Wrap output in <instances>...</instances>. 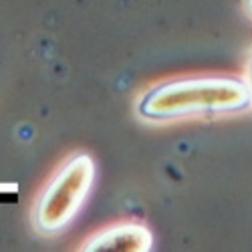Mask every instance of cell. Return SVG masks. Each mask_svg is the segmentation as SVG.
<instances>
[{
	"mask_svg": "<svg viewBox=\"0 0 252 252\" xmlns=\"http://www.w3.org/2000/svg\"><path fill=\"white\" fill-rule=\"evenodd\" d=\"M250 107L246 83L236 77H194L159 83L145 93L137 111L145 119L165 121L196 115H224Z\"/></svg>",
	"mask_w": 252,
	"mask_h": 252,
	"instance_id": "cell-1",
	"label": "cell"
},
{
	"mask_svg": "<svg viewBox=\"0 0 252 252\" xmlns=\"http://www.w3.org/2000/svg\"><path fill=\"white\" fill-rule=\"evenodd\" d=\"M95 182V161L89 154H75L45 186L34 206V226L45 234L65 230L85 204Z\"/></svg>",
	"mask_w": 252,
	"mask_h": 252,
	"instance_id": "cell-2",
	"label": "cell"
},
{
	"mask_svg": "<svg viewBox=\"0 0 252 252\" xmlns=\"http://www.w3.org/2000/svg\"><path fill=\"white\" fill-rule=\"evenodd\" d=\"M154 246V236L148 226L137 222H119L99 230L85 240V252H148Z\"/></svg>",
	"mask_w": 252,
	"mask_h": 252,
	"instance_id": "cell-3",
	"label": "cell"
},
{
	"mask_svg": "<svg viewBox=\"0 0 252 252\" xmlns=\"http://www.w3.org/2000/svg\"><path fill=\"white\" fill-rule=\"evenodd\" d=\"M244 83H246L248 99H250V107H252V49H250V53H248V61H246V77H244Z\"/></svg>",
	"mask_w": 252,
	"mask_h": 252,
	"instance_id": "cell-4",
	"label": "cell"
},
{
	"mask_svg": "<svg viewBox=\"0 0 252 252\" xmlns=\"http://www.w3.org/2000/svg\"><path fill=\"white\" fill-rule=\"evenodd\" d=\"M244 10H246L248 16L252 18V0H244Z\"/></svg>",
	"mask_w": 252,
	"mask_h": 252,
	"instance_id": "cell-5",
	"label": "cell"
}]
</instances>
